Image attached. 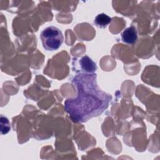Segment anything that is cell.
Listing matches in <instances>:
<instances>
[{
	"label": "cell",
	"mask_w": 160,
	"mask_h": 160,
	"mask_svg": "<svg viewBox=\"0 0 160 160\" xmlns=\"http://www.w3.org/2000/svg\"><path fill=\"white\" fill-rule=\"evenodd\" d=\"M111 18L104 13L98 14L94 18V22L95 25L100 28H105L111 22Z\"/></svg>",
	"instance_id": "obj_5"
},
{
	"label": "cell",
	"mask_w": 160,
	"mask_h": 160,
	"mask_svg": "<svg viewBox=\"0 0 160 160\" xmlns=\"http://www.w3.org/2000/svg\"><path fill=\"white\" fill-rule=\"evenodd\" d=\"M121 39L122 42L128 44H134L138 40V31L136 28L133 26H129L126 28L121 33Z\"/></svg>",
	"instance_id": "obj_4"
},
{
	"label": "cell",
	"mask_w": 160,
	"mask_h": 160,
	"mask_svg": "<svg viewBox=\"0 0 160 160\" xmlns=\"http://www.w3.org/2000/svg\"><path fill=\"white\" fill-rule=\"evenodd\" d=\"M78 90L77 97L68 99L64 108L76 122H84L101 114L108 108L112 97L102 91L93 74L80 72L72 80Z\"/></svg>",
	"instance_id": "obj_1"
},
{
	"label": "cell",
	"mask_w": 160,
	"mask_h": 160,
	"mask_svg": "<svg viewBox=\"0 0 160 160\" xmlns=\"http://www.w3.org/2000/svg\"><path fill=\"white\" fill-rule=\"evenodd\" d=\"M42 46L46 51H53L62 45L64 37L62 31L55 26H48L44 29L40 34Z\"/></svg>",
	"instance_id": "obj_2"
},
{
	"label": "cell",
	"mask_w": 160,
	"mask_h": 160,
	"mask_svg": "<svg viewBox=\"0 0 160 160\" xmlns=\"http://www.w3.org/2000/svg\"><path fill=\"white\" fill-rule=\"evenodd\" d=\"M79 64L81 72L86 74H93L97 70V66L95 62L89 56L85 55L79 61Z\"/></svg>",
	"instance_id": "obj_3"
}]
</instances>
